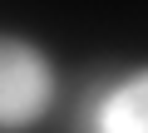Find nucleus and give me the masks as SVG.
I'll use <instances>...</instances> for the list:
<instances>
[{"label":"nucleus","instance_id":"1","mask_svg":"<svg viewBox=\"0 0 148 133\" xmlns=\"http://www.w3.org/2000/svg\"><path fill=\"white\" fill-rule=\"evenodd\" d=\"M54 104V64L40 44L0 35V128H30Z\"/></svg>","mask_w":148,"mask_h":133},{"label":"nucleus","instance_id":"2","mask_svg":"<svg viewBox=\"0 0 148 133\" xmlns=\"http://www.w3.org/2000/svg\"><path fill=\"white\" fill-rule=\"evenodd\" d=\"M94 123H99V133H148V84H143V69H133L123 84H114L99 99Z\"/></svg>","mask_w":148,"mask_h":133}]
</instances>
